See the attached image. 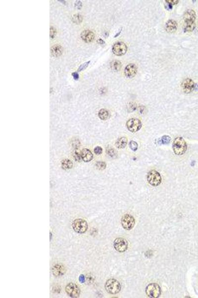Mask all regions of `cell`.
Listing matches in <instances>:
<instances>
[{"label": "cell", "mask_w": 198, "mask_h": 298, "mask_svg": "<svg viewBox=\"0 0 198 298\" xmlns=\"http://www.w3.org/2000/svg\"><path fill=\"white\" fill-rule=\"evenodd\" d=\"M106 154L110 158H116L117 156V152L116 151L111 147H108L106 150Z\"/></svg>", "instance_id": "obj_25"}, {"label": "cell", "mask_w": 198, "mask_h": 298, "mask_svg": "<svg viewBox=\"0 0 198 298\" xmlns=\"http://www.w3.org/2000/svg\"><path fill=\"white\" fill-rule=\"evenodd\" d=\"M145 292L149 298H159L161 295V288L158 284L152 283L148 285L145 289Z\"/></svg>", "instance_id": "obj_4"}, {"label": "cell", "mask_w": 198, "mask_h": 298, "mask_svg": "<svg viewBox=\"0 0 198 298\" xmlns=\"http://www.w3.org/2000/svg\"><path fill=\"white\" fill-rule=\"evenodd\" d=\"M72 22L76 24H79L82 23L83 20V17L79 14H74L71 17Z\"/></svg>", "instance_id": "obj_24"}, {"label": "cell", "mask_w": 198, "mask_h": 298, "mask_svg": "<svg viewBox=\"0 0 198 298\" xmlns=\"http://www.w3.org/2000/svg\"><path fill=\"white\" fill-rule=\"evenodd\" d=\"M73 163L68 159H64L62 161V167L64 170H68L72 168Z\"/></svg>", "instance_id": "obj_22"}, {"label": "cell", "mask_w": 198, "mask_h": 298, "mask_svg": "<svg viewBox=\"0 0 198 298\" xmlns=\"http://www.w3.org/2000/svg\"><path fill=\"white\" fill-rule=\"evenodd\" d=\"M52 274L56 277H60L64 275L66 272L64 266L62 263H58L54 265L52 268Z\"/></svg>", "instance_id": "obj_14"}, {"label": "cell", "mask_w": 198, "mask_h": 298, "mask_svg": "<svg viewBox=\"0 0 198 298\" xmlns=\"http://www.w3.org/2000/svg\"><path fill=\"white\" fill-rule=\"evenodd\" d=\"M90 63V61H89L87 62H85V63H84L83 64L81 65L80 67L78 68V71L81 72L82 71H83V70H85L88 67V65H89V63Z\"/></svg>", "instance_id": "obj_28"}, {"label": "cell", "mask_w": 198, "mask_h": 298, "mask_svg": "<svg viewBox=\"0 0 198 298\" xmlns=\"http://www.w3.org/2000/svg\"><path fill=\"white\" fill-rule=\"evenodd\" d=\"M65 292L71 298H78L80 294V290L78 286L74 283L68 284L65 288Z\"/></svg>", "instance_id": "obj_9"}, {"label": "cell", "mask_w": 198, "mask_h": 298, "mask_svg": "<svg viewBox=\"0 0 198 298\" xmlns=\"http://www.w3.org/2000/svg\"><path fill=\"white\" fill-rule=\"evenodd\" d=\"M172 148L174 153L178 155H182L185 153L187 149V143L185 140L181 137H178L174 139L172 144Z\"/></svg>", "instance_id": "obj_2"}, {"label": "cell", "mask_w": 198, "mask_h": 298, "mask_svg": "<svg viewBox=\"0 0 198 298\" xmlns=\"http://www.w3.org/2000/svg\"><path fill=\"white\" fill-rule=\"evenodd\" d=\"M196 14L195 11L193 10H188L186 11L184 15L185 22L184 32H192L196 28Z\"/></svg>", "instance_id": "obj_1"}, {"label": "cell", "mask_w": 198, "mask_h": 298, "mask_svg": "<svg viewBox=\"0 0 198 298\" xmlns=\"http://www.w3.org/2000/svg\"><path fill=\"white\" fill-rule=\"evenodd\" d=\"M171 141V138L167 135L163 136L160 138L159 139L158 141V144L159 145H167L169 144Z\"/></svg>", "instance_id": "obj_23"}, {"label": "cell", "mask_w": 198, "mask_h": 298, "mask_svg": "<svg viewBox=\"0 0 198 298\" xmlns=\"http://www.w3.org/2000/svg\"><path fill=\"white\" fill-rule=\"evenodd\" d=\"M112 51L113 54L118 56L124 55L128 51L126 44L122 42H118L112 46Z\"/></svg>", "instance_id": "obj_10"}, {"label": "cell", "mask_w": 198, "mask_h": 298, "mask_svg": "<svg viewBox=\"0 0 198 298\" xmlns=\"http://www.w3.org/2000/svg\"><path fill=\"white\" fill-rule=\"evenodd\" d=\"M147 180L152 186H158L161 183L162 178L158 171L152 170L148 174Z\"/></svg>", "instance_id": "obj_6"}, {"label": "cell", "mask_w": 198, "mask_h": 298, "mask_svg": "<svg viewBox=\"0 0 198 298\" xmlns=\"http://www.w3.org/2000/svg\"><path fill=\"white\" fill-rule=\"evenodd\" d=\"M166 2L168 4L171 5L172 6V5H175L179 3V1H178V0H173V1L172 0V1H171V0H166Z\"/></svg>", "instance_id": "obj_31"}, {"label": "cell", "mask_w": 198, "mask_h": 298, "mask_svg": "<svg viewBox=\"0 0 198 298\" xmlns=\"http://www.w3.org/2000/svg\"><path fill=\"white\" fill-rule=\"evenodd\" d=\"M64 50L61 45L56 44L52 46L51 48V53L54 57H59L62 55Z\"/></svg>", "instance_id": "obj_18"}, {"label": "cell", "mask_w": 198, "mask_h": 298, "mask_svg": "<svg viewBox=\"0 0 198 298\" xmlns=\"http://www.w3.org/2000/svg\"><path fill=\"white\" fill-rule=\"evenodd\" d=\"M135 223V219L133 216L131 215L130 214H125L122 217L121 224L125 230L128 231L132 230L134 227Z\"/></svg>", "instance_id": "obj_7"}, {"label": "cell", "mask_w": 198, "mask_h": 298, "mask_svg": "<svg viewBox=\"0 0 198 298\" xmlns=\"http://www.w3.org/2000/svg\"><path fill=\"white\" fill-rule=\"evenodd\" d=\"M103 149L100 147H96L94 149V153L96 155H100L102 153Z\"/></svg>", "instance_id": "obj_30"}, {"label": "cell", "mask_w": 198, "mask_h": 298, "mask_svg": "<svg viewBox=\"0 0 198 298\" xmlns=\"http://www.w3.org/2000/svg\"><path fill=\"white\" fill-rule=\"evenodd\" d=\"M122 63L118 60H114L111 62L110 67L115 72L118 71L122 68Z\"/></svg>", "instance_id": "obj_21"}, {"label": "cell", "mask_w": 198, "mask_h": 298, "mask_svg": "<svg viewBox=\"0 0 198 298\" xmlns=\"http://www.w3.org/2000/svg\"><path fill=\"white\" fill-rule=\"evenodd\" d=\"M137 72V67L133 63H130L125 67L124 70L125 75L128 78H133L136 75Z\"/></svg>", "instance_id": "obj_13"}, {"label": "cell", "mask_w": 198, "mask_h": 298, "mask_svg": "<svg viewBox=\"0 0 198 298\" xmlns=\"http://www.w3.org/2000/svg\"><path fill=\"white\" fill-rule=\"evenodd\" d=\"M128 139L126 137H122L118 139L116 143V146L118 149H123L126 147L128 144Z\"/></svg>", "instance_id": "obj_19"}, {"label": "cell", "mask_w": 198, "mask_h": 298, "mask_svg": "<svg viewBox=\"0 0 198 298\" xmlns=\"http://www.w3.org/2000/svg\"><path fill=\"white\" fill-rule=\"evenodd\" d=\"M72 228L78 234H84L88 229V223L85 220L77 219L74 220L72 224Z\"/></svg>", "instance_id": "obj_5"}, {"label": "cell", "mask_w": 198, "mask_h": 298, "mask_svg": "<svg viewBox=\"0 0 198 298\" xmlns=\"http://www.w3.org/2000/svg\"><path fill=\"white\" fill-rule=\"evenodd\" d=\"M74 157L75 160H76L77 161H79L80 160L81 155H80V154H79V153H78L77 152H75V153H74Z\"/></svg>", "instance_id": "obj_33"}, {"label": "cell", "mask_w": 198, "mask_h": 298, "mask_svg": "<svg viewBox=\"0 0 198 298\" xmlns=\"http://www.w3.org/2000/svg\"><path fill=\"white\" fill-rule=\"evenodd\" d=\"M126 127L130 132H136L141 128V121L137 118L130 119L126 123Z\"/></svg>", "instance_id": "obj_11"}, {"label": "cell", "mask_w": 198, "mask_h": 298, "mask_svg": "<svg viewBox=\"0 0 198 298\" xmlns=\"http://www.w3.org/2000/svg\"><path fill=\"white\" fill-rule=\"evenodd\" d=\"M81 158L85 162H89L93 158V155L88 149H84L81 153Z\"/></svg>", "instance_id": "obj_17"}, {"label": "cell", "mask_w": 198, "mask_h": 298, "mask_svg": "<svg viewBox=\"0 0 198 298\" xmlns=\"http://www.w3.org/2000/svg\"><path fill=\"white\" fill-rule=\"evenodd\" d=\"M82 7V3L80 1H76L75 3V7L77 9H81V8Z\"/></svg>", "instance_id": "obj_32"}, {"label": "cell", "mask_w": 198, "mask_h": 298, "mask_svg": "<svg viewBox=\"0 0 198 298\" xmlns=\"http://www.w3.org/2000/svg\"><path fill=\"white\" fill-rule=\"evenodd\" d=\"M165 29L168 33H174L177 30V23L173 20H170L166 23Z\"/></svg>", "instance_id": "obj_16"}, {"label": "cell", "mask_w": 198, "mask_h": 298, "mask_svg": "<svg viewBox=\"0 0 198 298\" xmlns=\"http://www.w3.org/2000/svg\"><path fill=\"white\" fill-rule=\"evenodd\" d=\"M80 37L86 43L93 41L95 38V34L90 30H85L81 32Z\"/></svg>", "instance_id": "obj_15"}, {"label": "cell", "mask_w": 198, "mask_h": 298, "mask_svg": "<svg viewBox=\"0 0 198 298\" xmlns=\"http://www.w3.org/2000/svg\"><path fill=\"white\" fill-rule=\"evenodd\" d=\"M56 34H57L56 29L53 26H51L50 27V34L51 38H54L56 35Z\"/></svg>", "instance_id": "obj_29"}, {"label": "cell", "mask_w": 198, "mask_h": 298, "mask_svg": "<svg viewBox=\"0 0 198 298\" xmlns=\"http://www.w3.org/2000/svg\"><path fill=\"white\" fill-rule=\"evenodd\" d=\"M195 83L192 79L187 78L182 81L181 87L183 91L186 94H190L195 89Z\"/></svg>", "instance_id": "obj_12"}, {"label": "cell", "mask_w": 198, "mask_h": 298, "mask_svg": "<svg viewBox=\"0 0 198 298\" xmlns=\"http://www.w3.org/2000/svg\"><path fill=\"white\" fill-rule=\"evenodd\" d=\"M99 118L102 120H107L109 118L110 113L106 109H101L98 113Z\"/></svg>", "instance_id": "obj_20"}, {"label": "cell", "mask_w": 198, "mask_h": 298, "mask_svg": "<svg viewBox=\"0 0 198 298\" xmlns=\"http://www.w3.org/2000/svg\"><path fill=\"white\" fill-rule=\"evenodd\" d=\"M97 42H98V43H99L100 44H101V45H103V44L105 43V42H104V41H103V40L101 39H99V40L97 41Z\"/></svg>", "instance_id": "obj_35"}, {"label": "cell", "mask_w": 198, "mask_h": 298, "mask_svg": "<svg viewBox=\"0 0 198 298\" xmlns=\"http://www.w3.org/2000/svg\"><path fill=\"white\" fill-rule=\"evenodd\" d=\"M129 146L130 148L133 151H136V150H137L138 147V145L137 143L134 141H131L129 143Z\"/></svg>", "instance_id": "obj_27"}, {"label": "cell", "mask_w": 198, "mask_h": 298, "mask_svg": "<svg viewBox=\"0 0 198 298\" xmlns=\"http://www.w3.org/2000/svg\"><path fill=\"white\" fill-rule=\"evenodd\" d=\"M115 250L119 253H124L128 250V243L127 240L122 238H118L113 242Z\"/></svg>", "instance_id": "obj_8"}, {"label": "cell", "mask_w": 198, "mask_h": 298, "mask_svg": "<svg viewBox=\"0 0 198 298\" xmlns=\"http://www.w3.org/2000/svg\"><path fill=\"white\" fill-rule=\"evenodd\" d=\"M106 164L103 161H98L96 164V167L99 170H104L106 168Z\"/></svg>", "instance_id": "obj_26"}, {"label": "cell", "mask_w": 198, "mask_h": 298, "mask_svg": "<svg viewBox=\"0 0 198 298\" xmlns=\"http://www.w3.org/2000/svg\"><path fill=\"white\" fill-rule=\"evenodd\" d=\"M72 76L74 77V79L75 80H78L79 78V75L77 73H73L72 74Z\"/></svg>", "instance_id": "obj_34"}, {"label": "cell", "mask_w": 198, "mask_h": 298, "mask_svg": "<svg viewBox=\"0 0 198 298\" xmlns=\"http://www.w3.org/2000/svg\"><path fill=\"white\" fill-rule=\"evenodd\" d=\"M105 289L109 294L116 295L120 292L122 286L120 283L115 279H110L106 281L105 285Z\"/></svg>", "instance_id": "obj_3"}]
</instances>
